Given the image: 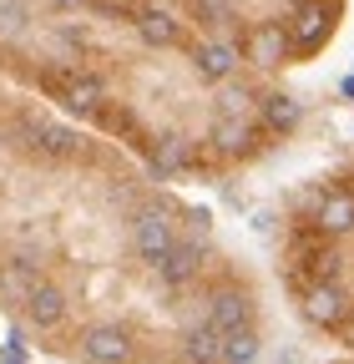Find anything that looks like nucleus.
<instances>
[{
  "label": "nucleus",
  "instance_id": "f257e3e1",
  "mask_svg": "<svg viewBox=\"0 0 354 364\" xmlns=\"http://www.w3.org/2000/svg\"><path fill=\"white\" fill-rule=\"evenodd\" d=\"M0 318L66 364H253L258 273L177 182L0 81Z\"/></svg>",
  "mask_w": 354,
  "mask_h": 364
},
{
  "label": "nucleus",
  "instance_id": "f03ea898",
  "mask_svg": "<svg viewBox=\"0 0 354 364\" xmlns=\"http://www.w3.org/2000/svg\"><path fill=\"white\" fill-rule=\"evenodd\" d=\"M0 81L107 132L167 182H228L279 157L304 107L157 0H0Z\"/></svg>",
  "mask_w": 354,
  "mask_h": 364
},
{
  "label": "nucleus",
  "instance_id": "7ed1b4c3",
  "mask_svg": "<svg viewBox=\"0 0 354 364\" xmlns=\"http://www.w3.org/2000/svg\"><path fill=\"white\" fill-rule=\"evenodd\" d=\"M269 258L289 314L314 339L354 354V157L284 193Z\"/></svg>",
  "mask_w": 354,
  "mask_h": 364
},
{
  "label": "nucleus",
  "instance_id": "20e7f679",
  "mask_svg": "<svg viewBox=\"0 0 354 364\" xmlns=\"http://www.w3.org/2000/svg\"><path fill=\"white\" fill-rule=\"evenodd\" d=\"M157 6L208 31L269 76L319 61L349 16V0H157Z\"/></svg>",
  "mask_w": 354,
  "mask_h": 364
},
{
  "label": "nucleus",
  "instance_id": "39448f33",
  "mask_svg": "<svg viewBox=\"0 0 354 364\" xmlns=\"http://www.w3.org/2000/svg\"><path fill=\"white\" fill-rule=\"evenodd\" d=\"M329 364H354V354H339V359H329Z\"/></svg>",
  "mask_w": 354,
  "mask_h": 364
},
{
  "label": "nucleus",
  "instance_id": "423d86ee",
  "mask_svg": "<svg viewBox=\"0 0 354 364\" xmlns=\"http://www.w3.org/2000/svg\"><path fill=\"white\" fill-rule=\"evenodd\" d=\"M0 364H11V359H6V349H0Z\"/></svg>",
  "mask_w": 354,
  "mask_h": 364
}]
</instances>
